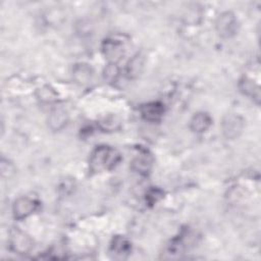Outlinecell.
Instances as JSON below:
<instances>
[{"instance_id":"cell-10","label":"cell","mask_w":261,"mask_h":261,"mask_svg":"<svg viewBox=\"0 0 261 261\" xmlns=\"http://www.w3.org/2000/svg\"><path fill=\"white\" fill-rule=\"evenodd\" d=\"M239 88L241 92L253 99L257 104L260 102V88L259 85L256 84L254 81L248 77H243L239 83Z\"/></svg>"},{"instance_id":"cell-2","label":"cell","mask_w":261,"mask_h":261,"mask_svg":"<svg viewBox=\"0 0 261 261\" xmlns=\"http://www.w3.org/2000/svg\"><path fill=\"white\" fill-rule=\"evenodd\" d=\"M215 30L223 39H229L233 37L239 30L238 18L231 11L221 12L215 20Z\"/></svg>"},{"instance_id":"cell-16","label":"cell","mask_w":261,"mask_h":261,"mask_svg":"<svg viewBox=\"0 0 261 261\" xmlns=\"http://www.w3.org/2000/svg\"><path fill=\"white\" fill-rule=\"evenodd\" d=\"M119 75V68L115 63H109L103 71V76L104 80L107 81L108 83H115L117 77Z\"/></svg>"},{"instance_id":"cell-6","label":"cell","mask_w":261,"mask_h":261,"mask_svg":"<svg viewBox=\"0 0 261 261\" xmlns=\"http://www.w3.org/2000/svg\"><path fill=\"white\" fill-rule=\"evenodd\" d=\"M102 52L109 63H117L124 56V46L119 40L106 39L102 44Z\"/></svg>"},{"instance_id":"cell-15","label":"cell","mask_w":261,"mask_h":261,"mask_svg":"<svg viewBox=\"0 0 261 261\" xmlns=\"http://www.w3.org/2000/svg\"><path fill=\"white\" fill-rule=\"evenodd\" d=\"M112 251L115 252L116 254H125L129 251L130 249V244L123 238L120 237H116L115 239H113V243L111 245Z\"/></svg>"},{"instance_id":"cell-12","label":"cell","mask_w":261,"mask_h":261,"mask_svg":"<svg viewBox=\"0 0 261 261\" xmlns=\"http://www.w3.org/2000/svg\"><path fill=\"white\" fill-rule=\"evenodd\" d=\"M145 58L141 53H137L133 58L128 61L126 66V75L128 79H137L140 76L144 69Z\"/></svg>"},{"instance_id":"cell-4","label":"cell","mask_w":261,"mask_h":261,"mask_svg":"<svg viewBox=\"0 0 261 261\" xmlns=\"http://www.w3.org/2000/svg\"><path fill=\"white\" fill-rule=\"evenodd\" d=\"M9 247L17 254H28L33 248V241L22 230L13 228L9 234Z\"/></svg>"},{"instance_id":"cell-17","label":"cell","mask_w":261,"mask_h":261,"mask_svg":"<svg viewBox=\"0 0 261 261\" xmlns=\"http://www.w3.org/2000/svg\"><path fill=\"white\" fill-rule=\"evenodd\" d=\"M100 126L104 130H113L119 126V120L115 116H108L101 120Z\"/></svg>"},{"instance_id":"cell-8","label":"cell","mask_w":261,"mask_h":261,"mask_svg":"<svg viewBox=\"0 0 261 261\" xmlns=\"http://www.w3.org/2000/svg\"><path fill=\"white\" fill-rule=\"evenodd\" d=\"M68 122V114L65 109L61 107H57L51 110L49 117H48V125L49 127L54 130L58 132L61 130Z\"/></svg>"},{"instance_id":"cell-5","label":"cell","mask_w":261,"mask_h":261,"mask_svg":"<svg viewBox=\"0 0 261 261\" xmlns=\"http://www.w3.org/2000/svg\"><path fill=\"white\" fill-rule=\"evenodd\" d=\"M38 202L29 197L17 198L12 206V213L15 219L22 220L32 215L38 209Z\"/></svg>"},{"instance_id":"cell-9","label":"cell","mask_w":261,"mask_h":261,"mask_svg":"<svg viewBox=\"0 0 261 261\" xmlns=\"http://www.w3.org/2000/svg\"><path fill=\"white\" fill-rule=\"evenodd\" d=\"M212 119L206 112H197L190 120V128L194 133H205L211 125Z\"/></svg>"},{"instance_id":"cell-13","label":"cell","mask_w":261,"mask_h":261,"mask_svg":"<svg viewBox=\"0 0 261 261\" xmlns=\"http://www.w3.org/2000/svg\"><path fill=\"white\" fill-rule=\"evenodd\" d=\"M152 167V159L149 155H141L136 157L133 162H132V168L141 173L146 175L147 173H149V171L151 170Z\"/></svg>"},{"instance_id":"cell-7","label":"cell","mask_w":261,"mask_h":261,"mask_svg":"<svg viewBox=\"0 0 261 261\" xmlns=\"http://www.w3.org/2000/svg\"><path fill=\"white\" fill-rule=\"evenodd\" d=\"M140 110L144 119L156 122L161 119L164 113V105L160 102H149L142 105Z\"/></svg>"},{"instance_id":"cell-11","label":"cell","mask_w":261,"mask_h":261,"mask_svg":"<svg viewBox=\"0 0 261 261\" xmlns=\"http://www.w3.org/2000/svg\"><path fill=\"white\" fill-rule=\"evenodd\" d=\"M72 75L76 83L86 85L90 83L93 77V69L87 63H76L72 67Z\"/></svg>"},{"instance_id":"cell-3","label":"cell","mask_w":261,"mask_h":261,"mask_svg":"<svg viewBox=\"0 0 261 261\" xmlns=\"http://www.w3.org/2000/svg\"><path fill=\"white\" fill-rule=\"evenodd\" d=\"M245 126L244 118L236 113H228L223 116L221 121V130L227 140L237 139L243 132Z\"/></svg>"},{"instance_id":"cell-14","label":"cell","mask_w":261,"mask_h":261,"mask_svg":"<svg viewBox=\"0 0 261 261\" xmlns=\"http://www.w3.org/2000/svg\"><path fill=\"white\" fill-rule=\"evenodd\" d=\"M37 97L43 102H53L57 99V94L49 86H44L37 91Z\"/></svg>"},{"instance_id":"cell-1","label":"cell","mask_w":261,"mask_h":261,"mask_svg":"<svg viewBox=\"0 0 261 261\" xmlns=\"http://www.w3.org/2000/svg\"><path fill=\"white\" fill-rule=\"evenodd\" d=\"M120 154L109 146H98L90 156L89 166L94 173L113 169L120 161Z\"/></svg>"}]
</instances>
